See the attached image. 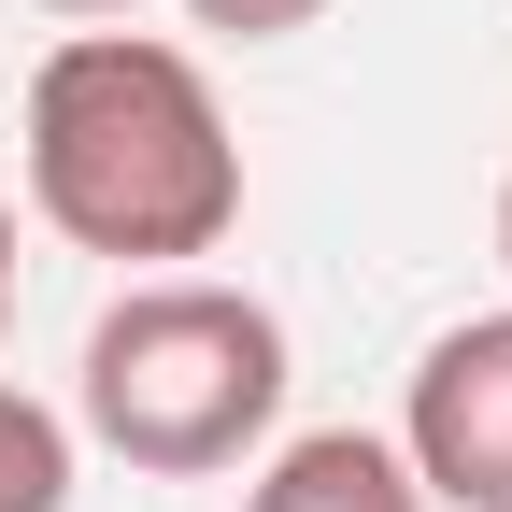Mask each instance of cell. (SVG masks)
<instances>
[{
	"label": "cell",
	"instance_id": "1",
	"mask_svg": "<svg viewBox=\"0 0 512 512\" xmlns=\"http://www.w3.org/2000/svg\"><path fill=\"white\" fill-rule=\"evenodd\" d=\"M29 214L128 271L214 256L242 228V143L214 72L143 29H72L29 72Z\"/></svg>",
	"mask_w": 512,
	"mask_h": 512
},
{
	"label": "cell",
	"instance_id": "2",
	"mask_svg": "<svg viewBox=\"0 0 512 512\" xmlns=\"http://www.w3.org/2000/svg\"><path fill=\"white\" fill-rule=\"evenodd\" d=\"M271 413H285V313L214 285V271H157V285H128L86 328L72 427L100 456L157 470V484L242 470L256 441H271Z\"/></svg>",
	"mask_w": 512,
	"mask_h": 512
},
{
	"label": "cell",
	"instance_id": "3",
	"mask_svg": "<svg viewBox=\"0 0 512 512\" xmlns=\"http://www.w3.org/2000/svg\"><path fill=\"white\" fill-rule=\"evenodd\" d=\"M399 456L427 498L456 512H512V313H470L413 356V399H399Z\"/></svg>",
	"mask_w": 512,
	"mask_h": 512
},
{
	"label": "cell",
	"instance_id": "4",
	"mask_svg": "<svg viewBox=\"0 0 512 512\" xmlns=\"http://www.w3.org/2000/svg\"><path fill=\"white\" fill-rule=\"evenodd\" d=\"M242 512H427V484H413L399 441H370V427H299L285 456L256 470Z\"/></svg>",
	"mask_w": 512,
	"mask_h": 512
},
{
	"label": "cell",
	"instance_id": "5",
	"mask_svg": "<svg viewBox=\"0 0 512 512\" xmlns=\"http://www.w3.org/2000/svg\"><path fill=\"white\" fill-rule=\"evenodd\" d=\"M0 512H72V427L29 384H0Z\"/></svg>",
	"mask_w": 512,
	"mask_h": 512
},
{
	"label": "cell",
	"instance_id": "6",
	"mask_svg": "<svg viewBox=\"0 0 512 512\" xmlns=\"http://www.w3.org/2000/svg\"><path fill=\"white\" fill-rule=\"evenodd\" d=\"M200 29H228V43H285V29H313L328 0H185Z\"/></svg>",
	"mask_w": 512,
	"mask_h": 512
},
{
	"label": "cell",
	"instance_id": "7",
	"mask_svg": "<svg viewBox=\"0 0 512 512\" xmlns=\"http://www.w3.org/2000/svg\"><path fill=\"white\" fill-rule=\"evenodd\" d=\"M0 342H15V200H0Z\"/></svg>",
	"mask_w": 512,
	"mask_h": 512
},
{
	"label": "cell",
	"instance_id": "8",
	"mask_svg": "<svg viewBox=\"0 0 512 512\" xmlns=\"http://www.w3.org/2000/svg\"><path fill=\"white\" fill-rule=\"evenodd\" d=\"M43 15H128V0H43Z\"/></svg>",
	"mask_w": 512,
	"mask_h": 512
},
{
	"label": "cell",
	"instance_id": "9",
	"mask_svg": "<svg viewBox=\"0 0 512 512\" xmlns=\"http://www.w3.org/2000/svg\"><path fill=\"white\" fill-rule=\"evenodd\" d=\"M498 271H512V185H498Z\"/></svg>",
	"mask_w": 512,
	"mask_h": 512
}]
</instances>
